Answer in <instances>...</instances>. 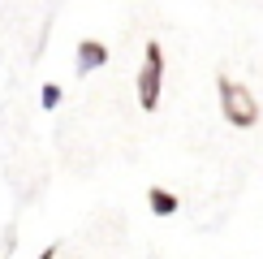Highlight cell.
<instances>
[{"label":"cell","instance_id":"6da1fadb","mask_svg":"<svg viewBox=\"0 0 263 259\" xmlns=\"http://www.w3.org/2000/svg\"><path fill=\"white\" fill-rule=\"evenodd\" d=\"M220 113H224L229 125H255L259 121L255 95H250L242 82H233V78H220Z\"/></svg>","mask_w":263,"mask_h":259},{"label":"cell","instance_id":"7a4b0ae2","mask_svg":"<svg viewBox=\"0 0 263 259\" xmlns=\"http://www.w3.org/2000/svg\"><path fill=\"white\" fill-rule=\"evenodd\" d=\"M160 86H164V52H160V43H147L142 69H138V104L147 113L160 104Z\"/></svg>","mask_w":263,"mask_h":259},{"label":"cell","instance_id":"3957f363","mask_svg":"<svg viewBox=\"0 0 263 259\" xmlns=\"http://www.w3.org/2000/svg\"><path fill=\"white\" fill-rule=\"evenodd\" d=\"M104 65H108V48H104L100 39H82V43H78V78L104 69Z\"/></svg>","mask_w":263,"mask_h":259},{"label":"cell","instance_id":"277c9868","mask_svg":"<svg viewBox=\"0 0 263 259\" xmlns=\"http://www.w3.org/2000/svg\"><path fill=\"white\" fill-rule=\"evenodd\" d=\"M147 208H151V216H173V212H177V194H168V190H151L147 194Z\"/></svg>","mask_w":263,"mask_h":259},{"label":"cell","instance_id":"5b68a950","mask_svg":"<svg viewBox=\"0 0 263 259\" xmlns=\"http://www.w3.org/2000/svg\"><path fill=\"white\" fill-rule=\"evenodd\" d=\"M61 100H65V91L57 82H48L43 86V95H39V104H43V113H52V108H61Z\"/></svg>","mask_w":263,"mask_h":259},{"label":"cell","instance_id":"8992f818","mask_svg":"<svg viewBox=\"0 0 263 259\" xmlns=\"http://www.w3.org/2000/svg\"><path fill=\"white\" fill-rule=\"evenodd\" d=\"M39 259H57V246H48V251H43Z\"/></svg>","mask_w":263,"mask_h":259}]
</instances>
